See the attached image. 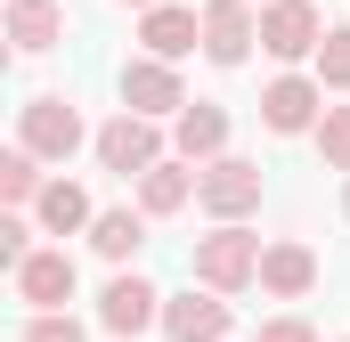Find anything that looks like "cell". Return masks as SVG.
I'll return each mask as SVG.
<instances>
[{
	"mask_svg": "<svg viewBox=\"0 0 350 342\" xmlns=\"http://www.w3.org/2000/svg\"><path fill=\"white\" fill-rule=\"evenodd\" d=\"M261 237L253 228H212V237H196V253H187V269H196V285L204 293H245V285H261Z\"/></svg>",
	"mask_w": 350,
	"mask_h": 342,
	"instance_id": "obj_1",
	"label": "cell"
},
{
	"mask_svg": "<svg viewBox=\"0 0 350 342\" xmlns=\"http://www.w3.org/2000/svg\"><path fill=\"white\" fill-rule=\"evenodd\" d=\"M82 139H98V131H82V106H74L66 90H41V98H25V106H16V147H25V155L66 163Z\"/></svg>",
	"mask_w": 350,
	"mask_h": 342,
	"instance_id": "obj_2",
	"label": "cell"
},
{
	"mask_svg": "<svg viewBox=\"0 0 350 342\" xmlns=\"http://www.w3.org/2000/svg\"><path fill=\"white\" fill-rule=\"evenodd\" d=\"M90 155H98L106 171H122V179H147L155 163H172V147H163V131H155L147 114H114V122H98Z\"/></svg>",
	"mask_w": 350,
	"mask_h": 342,
	"instance_id": "obj_3",
	"label": "cell"
},
{
	"mask_svg": "<svg viewBox=\"0 0 350 342\" xmlns=\"http://www.w3.org/2000/svg\"><path fill=\"white\" fill-rule=\"evenodd\" d=\"M261 163H245V155H220V163L196 179V204L220 220V228H245V212H261Z\"/></svg>",
	"mask_w": 350,
	"mask_h": 342,
	"instance_id": "obj_4",
	"label": "cell"
},
{
	"mask_svg": "<svg viewBox=\"0 0 350 342\" xmlns=\"http://www.w3.org/2000/svg\"><path fill=\"white\" fill-rule=\"evenodd\" d=\"M98 326H106L114 342H139L147 326H163V293H155L139 269H114L106 293H98Z\"/></svg>",
	"mask_w": 350,
	"mask_h": 342,
	"instance_id": "obj_5",
	"label": "cell"
},
{
	"mask_svg": "<svg viewBox=\"0 0 350 342\" xmlns=\"http://www.w3.org/2000/svg\"><path fill=\"white\" fill-rule=\"evenodd\" d=\"M114 90H122V114H147V122H179L187 114V82H179V66H163V57H131Z\"/></svg>",
	"mask_w": 350,
	"mask_h": 342,
	"instance_id": "obj_6",
	"label": "cell"
},
{
	"mask_svg": "<svg viewBox=\"0 0 350 342\" xmlns=\"http://www.w3.org/2000/svg\"><path fill=\"white\" fill-rule=\"evenodd\" d=\"M334 25L318 16V0H269L261 8V49L277 66H301V57H318V41H326Z\"/></svg>",
	"mask_w": 350,
	"mask_h": 342,
	"instance_id": "obj_7",
	"label": "cell"
},
{
	"mask_svg": "<svg viewBox=\"0 0 350 342\" xmlns=\"http://www.w3.org/2000/svg\"><path fill=\"white\" fill-rule=\"evenodd\" d=\"M8 277H16V302H25L33 318L66 310V302H74V285H82V269H74V253H66V245H41V253L25 261V269H8Z\"/></svg>",
	"mask_w": 350,
	"mask_h": 342,
	"instance_id": "obj_8",
	"label": "cell"
},
{
	"mask_svg": "<svg viewBox=\"0 0 350 342\" xmlns=\"http://www.w3.org/2000/svg\"><path fill=\"white\" fill-rule=\"evenodd\" d=\"M261 122L277 131V139L318 131V122H326V90H318V74H277V82L261 90Z\"/></svg>",
	"mask_w": 350,
	"mask_h": 342,
	"instance_id": "obj_9",
	"label": "cell"
},
{
	"mask_svg": "<svg viewBox=\"0 0 350 342\" xmlns=\"http://www.w3.org/2000/svg\"><path fill=\"white\" fill-rule=\"evenodd\" d=\"M261 41V8L253 0H204V57L212 66H245Z\"/></svg>",
	"mask_w": 350,
	"mask_h": 342,
	"instance_id": "obj_10",
	"label": "cell"
},
{
	"mask_svg": "<svg viewBox=\"0 0 350 342\" xmlns=\"http://www.w3.org/2000/svg\"><path fill=\"white\" fill-rule=\"evenodd\" d=\"M228 326H237V310L220 302V293H163V334L172 342H228Z\"/></svg>",
	"mask_w": 350,
	"mask_h": 342,
	"instance_id": "obj_11",
	"label": "cell"
},
{
	"mask_svg": "<svg viewBox=\"0 0 350 342\" xmlns=\"http://www.w3.org/2000/svg\"><path fill=\"white\" fill-rule=\"evenodd\" d=\"M172 155H179V163H196V171H212L220 155H228V106L196 98V106L172 122Z\"/></svg>",
	"mask_w": 350,
	"mask_h": 342,
	"instance_id": "obj_12",
	"label": "cell"
},
{
	"mask_svg": "<svg viewBox=\"0 0 350 342\" xmlns=\"http://www.w3.org/2000/svg\"><path fill=\"white\" fill-rule=\"evenodd\" d=\"M139 49H147V57H163V66H179V57H187V49H204V8H147V16H139Z\"/></svg>",
	"mask_w": 350,
	"mask_h": 342,
	"instance_id": "obj_13",
	"label": "cell"
},
{
	"mask_svg": "<svg viewBox=\"0 0 350 342\" xmlns=\"http://www.w3.org/2000/svg\"><path fill=\"white\" fill-rule=\"evenodd\" d=\"M33 220H41V237H90L98 228V204H90L82 179H49L41 204H33Z\"/></svg>",
	"mask_w": 350,
	"mask_h": 342,
	"instance_id": "obj_14",
	"label": "cell"
},
{
	"mask_svg": "<svg viewBox=\"0 0 350 342\" xmlns=\"http://www.w3.org/2000/svg\"><path fill=\"white\" fill-rule=\"evenodd\" d=\"M310 285H318V253H310L301 237H277V245L261 253V293H277V302H301Z\"/></svg>",
	"mask_w": 350,
	"mask_h": 342,
	"instance_id": "obj_15",
	"label": "cell"
},
{
	"mask_svg": "<svg viewBox=\"0 0 350 342\" xmlns=\"http://www.w3.org/2000/svg\"><path fill=\"white\" fill-rule=\"evenodd\" d=\"M66 41V8L57 0H8V49L16 57H41Z\"/></svg>",
	"mask_w": 350,
	"mask_h": 342,
	"instance_id": "obj_16",
	"label": "cell"
},
{
	"mask_svg": "<svg viewBox=\"0 0 350 342\" xmlns=\"http://www.w3.org/2000/svg\"><path fill=\"white\" fill-rule=\"evenodd\" d=\"M196 179H204V171L196 163H155L147 171V179H139V212H147V220H172V212H187V196H196Z\"/></svg>",
	"mask_w": 350,
	"mask_h": 342,
	"instance_id": "obj_17",
	"label": "cell"
},
{
	"mask_svg": "<svg viewBox=\"0 0 350 342\" xmlns=\"http://www.w3.org/2000/svg\"><path fill=\"white\" fill-rule=\"evenodd\" d=\"M139 245H147V212H131V204H114V212H98V228H90V253L98 261H139Z\"/></svg>",
	"mask_w": 350,
	"mask_h": 342,
	"instance_id": "obj_18",
	"label": "cell"
},
{
	"mask_svg": "<svg viewBox=\"0 0 350 342\" xmlns=\"http://www.w3.org/2000/svg\"><path fill=\"white\" fill-rule=\"evenodd\" d=\"M41 187H49L41 155H25V147H8V155H0V204H8V212H16V204H41Z\"/></svg>",
	"mask_w": 350,
	"mask_h": 342,
	"instance_id": "obj_19",
	"label": "cell"
},
{
	"mask_svg": "<svg viewBox=\"0 0 350 342\" xmlns=\"http://www.w3.org/2000/svg\"><path fill=\"white\" fill-rule=\"evenodd\" d=\"M310 74H318V90H350V25H334V33L318 41Z\"/></svg>",
	"mask_w": 350,
	"mask_h": 342,
	"instance_id": "obj_20",
	"label": "cell"
},
{
	"mask_svg": "<svg viewBox=\"0 0 350 342\" xmlns=\"http://www.w3.org/2000/svg\"><path fill=\"white\" fill-rule=\"evenodd\" d=\"M310 139H318V155H326V171H350V106H326V122H318Z\"/></svg>",
	"mask_w": 350,
	"mask_h": 342,
	"instance_id": "obj_21",
	"label": "cell"
},
{
	"mask_svg": "<svg viewBox=\"0 0 350 342\" xmlns=\"http://www.w3.org/2000/svg\"><path fill=\"white\" fill-rule=\"evenodd\" d=\"M16 342H90V334H82L74 310H49V318H25V334H16Z\"/></svg>",
	"mask_w": 350,
	"mask_h": 342,
	"instance_id": "obj_22",
	"label": "cell"
},
{
	"mask_svg": "<svg viewBox=\"0 0 350 342\" xmlns=\"http://www.w3.org/2000/svg\"><path fill=\"white\" fill-rule=\"evenodd\" d=\"M253 342H318V334H310V318H269Z\"/></svg>",
	"mask_w": 350,
	"mask_h": 342,
	"instance_id": "obj_23",
	"label": "cell"
},
{
	"mask_svg": "<svg viewBox=\"0 0 350 342\" xmlns=\"http://www.w3.org/2000/svg\"><path fill=\"white\" fill-rule=\"evenodd\" d=\"M122 8H139V16H147V8H172V0H122Z\"/></svg>",
	"mask_w": 350,
	"mask_h": 342,
	"instance_id": "obj_24",
	"label": "cell"
},
{
	"mask_svg": "<svg viewBox=\"0 0 350 342\" xmlns=\"http://www.w3.org/2000/svg\"><path fill=\"white\" fill-rule=\"evenodd\" d=\"M342 212H350V187H342Z\"/></svg>",
	"mask_w": 350,
	"mask_h": 342,
	"instance_id": "obj_25",
	"label": "cell"
},
{
	"mask_svg": "<svg viewBox=\"0 0 350 342\" xmlns=\"http://www.w3.org/2000/svg\"><path fill=\"white\" fill-rule=\"evenodd\" d=\"M261 8H269V0H261Z\"/></svg>",
	"mask_w": 350,
	"mask_h": 342,
	"instance_id": "obj_26",
	"label": "cell"
}]
</instances>
